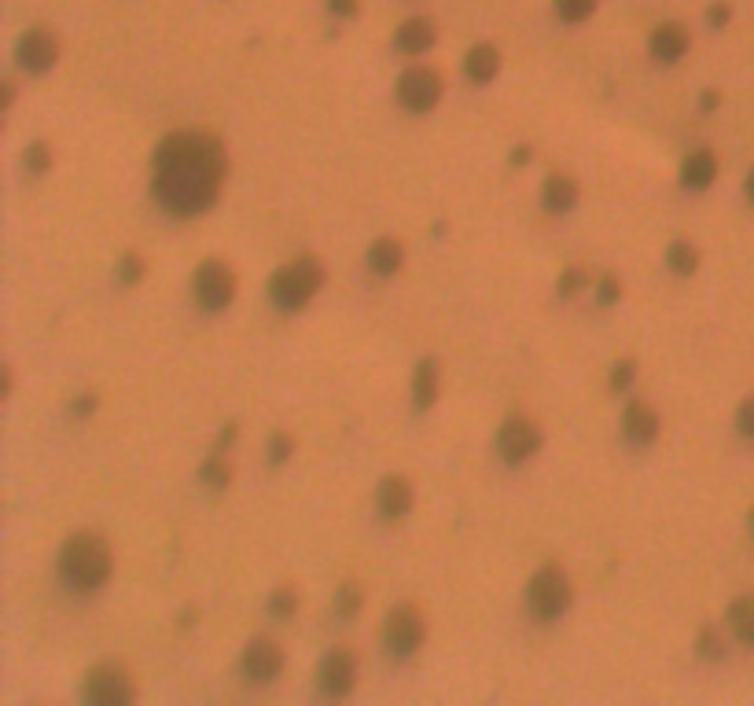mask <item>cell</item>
Listing matches in <instances>:
<instances>
[{
    "label": "cell",
    "mask_w": 754,
    "mask_h": 706,
    "mask_svg": "<svg viewBox=\"0 0 754 706\" xmlns=\"http://www.w3.org/2000/svg\"><path fill=\"white\" fill-rule=\"evenodd\" d=\"M225 173H229L225 144L214 133L184 129V133H173L159 144L151 184H155L159 203L170 214L192 217L218 203Z\"/></svg>",
    "instance_id": "1"
},
{
    "label": "cell",
    "mask_w": 754,
    "mask_h": 706,
    "mask_svg": "<svg viewBox=\"0 0 754 706\" xmlns=\"http://www.w3.org/2000/svg\"><path fill=\"white\" fill-rule=\"evenodd\" d=\"M115 570L111 545L100 534H74L59 552V574L74 593H96Z\"/></svg>",
    "instance_id": "2"
},
{
    "label": "cell",
    "mask_w": 754,
    "mask_h": 706,
    "mask_svg": "<svg viewBox=\"0 0 754 706\" xmlns=\"http://www.w3.org/2000/svg\"><path fill=\"white\" fill-rule=\"evenodd\" d=\"M320 284H324V265H320V258H313V254H302V258L287 262L284 269L273 276V287H269V295H273V302L280 309L295 313V309L309 306V298L317 295Z\"/></svg>",
    "instance_id": "3"
},
{
    "label": "cell",
    "mask_w": 754,
    "mask_h": 706,
    "mask_svg": "<svg viewBox=\"0 0 754 706\" xmlns=\"http://www.w3.org/2000/svg\"><path fill=\"white\" fill-rule=\"evenodd\" d=\"M526 600H530V607H534V615L541 618V622H552V618L567 615V607H571V600H574V589H571L567 570L556 567V563L541 567L534 578H530Z\"/></svg>",
    "instance_id": "4"
},
{
    "label": "cell",
    "mask_w": 754,
    "mask_h": 706,
    "mask_svg": "<svg viewBox=\"0 0 754 706\" xmlns=\"http://www.w3.org/2000/svg\"><path fill=\"white\" fill-rule=\"evenodd\" d=\"M81 699H85V703H96V706H126L137 699V688H133V677H129L122 666L103 662V666L85 673Z\"/></svg>",
    "instance_id": "5"
},
{
    "label": "cell",
    "mask_w": 754,
    "mask_h": 706,
    "mask_svg": "<svg viewBox=\"0 0 754 706\" xmlns=\"http://www.w3.org/2000/svg\"><path fill=\"white\" fill-rule=\"evenodd\" d=\"M383 640L394 655H412L420 651V644L427 640V618H423L420 607L401 604L390 611L387 626H383Z\"/></svg>",
    "instance_id": "6"
},
{
    "label": "cell",
    "mask_w": 754,
    "mask_h": 706,
    "mask_svg": "<svg viewBox=\"0 0 754 706\" xmlns=\"http://www.w3.org/2000/svg\"><path fill=\"white\" fill-rule=\"evenodd\" d=\"M232 295H236V276H232V269L221 258H210V262H203L195 269V298H199L203 309L218 313V309L229 306Z\"/></svg>",
    "instance_id": "7"
},
{
    "label": "cell",
    "mask_w": 754,
    "mask_h": 706,
    "mask_svg": "<svg viewBox=\"0 0 754 706\" xmlns=\"http://www.w3.org/2000/svg\"><path fill=\"white\" fill-rule=\"evenodd\" d=\"M398 100L416 114L431 111V107L442 100V78H438V70H431V67L405 70L398 81Z\"/></svg>",
    "instance_id": "8"
},
{
    "label": "cell",
    "mask_w": 754,
    "mask_h": 706,
    "mask_svg": "<svg viewBox=\"0 0 754 706\" xmlns=\"http://www.w3.org/2000/svg\"><path fill=\"white\" fill-rule=\"evenodd\" d=\"M537 449H541V427H537L534 420L512 416V420L497 431V453H501L508 464H523Z\"/></svg>",
    "instance_id": "9"
},
{
    "label": "cell",
    "mask_w": 754,
    "mask_h": 706,
    "mask_svg": "<svg viewBox=\"0 0 754 706\" xmlns=\"http://www.w3.org/2000/svg\"><path fill=\"white\" fill-rule=\"evenodd\" d=\"M15 56H19L23 70H30V74H45V70L56 67V59H59L56 34H52L48 26H30V30L19 37V48H15Z\"/></svg>",
    "instance_id": "10"
},
{
    "label": "cell",
    "mask_w": 754,
    "mask_h": 706,
    "mask_svg": "<svg viewBox=\"0 0 754 706\" xmlns=\"http://www.w3.org/2000/svg\"><path fill=\"white\" fill-rule=\"evenodd\" d=\"M243 673L251 684H273L280 673H284V651L276 640H251L247 651H243Z\"/></svg>",
    "instance_id": "11"
},
{
    "label": "cell",
    "mask_w": 754,
    "mask_h": 706,
    "mask_svg": "<svg viewBox=\"0 0 754 706\" xmlns=\"http://www.w3.org/2000/svg\"><path fill=\"white\" fill-rule=\"evenodd\" d=\"M357 684V659L350 651L335 648L328 659L320 662V688L328 695H346Z\"/></svg>",
    "instance_id": "12"
},
{
    "label": "cell",
    "mask_w": 754,
    "mask_h": 706,
    "mask_svg": "<svg viewBox=\"0 0 754 706\" xmlns=\"http://www.w3.org/2000/svg\"><path fill=\"white\" fill-rule=\"evenodd\" d=\"M659 427H663V423H659V412H655L648 401H629L626 412H622V431L640 445L655 442V438H659Z\"/></svg>",
    "instance_id": "13"
},
{
    "label": "cell",
    "mask_w": 754,
    "mask_h": 706,
    "mask_svg": "<svg viewBox=\"0 0 754 706\" xmlns=\"http://www.w3.org/2000/svg\"><path fill=\"white\" fill-rule=\"evenodd\" d=\"M688 45H692V37H688V30L681 23H663L652 34V56L659 59V63H677V59H685Z\"/></svg>",
    "instance_id": "14"
},
{
    "label": "cell",
    "mask_w": 754,
    "mask_h": 706,
    "mask_svg": "<svg viewBox=\"0 0 754 706\" xmlns=\"http://www.w3.org/2000/svg\"><path fill=\"white\" fill-rule=\"evenodd\" d=\"M438 390H442L438 361L435 357H423L420 365H416V372H412V401H416V409L420 412L431 409V405L438 401Z\"/></svg>",
    "instance_id": "15"
},
{
    "label": "cell",
    "mask_w": 754,
    "mask_h": 706,
    "mask_svg": "<svg viewBox=\"0 0 754 706\" xmlns=\"http://www.w3.org/2000/svg\"><path fill=\"white\" fill-rule=\"evenodd\" d=\"M379 512L387 515V519H401V515L412 508V486L409 479H401V475H390V479L379 482Z\"/></svg>",
    "instance_id": "16"
},
{
    "label": "cell",
    "mask_w": 754,
    "mask_h": 706,
    "mask_svg": "<svg viewBox=\"0 0 754 706\" xmlns=\"http://www.w3.org/2000/svg\"><path fill=\"white\" fill-rule=\"evenodd\" d=\"M438 41V30L431 19H409V23L398 30V48L405 52V56H423V52H431Z\"/></svg>",
    "instance_id": "17"
},
{
    "label": "cell",
    "mask_w": 754,
    "mask_h": 706,
    "mask_svg": "<svg viewBox=\"0 0 754 706\" xmlns=\"http://www.w3.org/2000/svg\"><path fill=\"white\" fill-rule=\"evenodd\" d=\"M578 195H582V188H578V181H574L571 173H552L549 181H545V206H549L552 214H571L574 206H578Z\"/></svg>",
    "instance_id": "18"
},
{
    "label": "cell",
    "mask_w": 754,
    "mask_h": 706,
    "mask_svg": "<svg viewBox=\"0 0 754 706\" xmlns=\"http://www.w3.org/2000/svg\"><path fill=\"white\" fill-rule=\"evenodd\" d=\"M368 265H372V273L376 276H394L405 265V247H401V240H394V236H383V240L372 243V251H368Z\"/></svg>",
    "instance_id": "19"
},
{
    "label": "cell",
    "mask_w": 754,
    "mask_h": 706,
    "mask_svg": "<svg viewBox=\"0 0 754 706\" xmlns=\"http://www.w3.org/2000/svg\"><path fill=\"white\" fill-rule=\"evenodd\" d=\"M464 70H468L471 81L490 85V81L497 78V70H501V52L493 45H475L468 52V59H464Z\"/></svg>",
    "instance_id": "20"
},
{
    "label": "cell",
    "mask_w": 754,
    "mask_h": 706,
    "mask_svg": "<svg viewBox=\"0 0 754 706\" xmlns=\"http://www.w3.org/2000/svg\"><path fill=\"white\" fill-rule=\"evenodd\" d=\"M714 177H718V159H714L710 151H696V155H688L685 159L681 181H685L688 188H710Z\"/></svg>",
    "instance_id": "21"
},
{
    "label": "cell",
    "mask_w": 754,
    "mask_h": 706,
    "mask_svg": "<svg viewBox=\"0 0 754 706\" xmlns=\"http://www.w3.org/2000/svg\"><path fill=\"white\" fill-rule=\"evenodd\" d=\"M729 626L743 644H754V596H740L729 604Z\"/></svg>",
    "instance_id": "22"
},
{
    "label": "cell",
    "mask_w": 754,
    "mask_h": 706,
    "mask_svg": "<svg viewBox=\"0 0 754 706\" xmlns=\"http://www.w3.org/2000/svg\"><path fill=\"white\" fill-rule=\"evenodd\" d=\"M666 265H670L677 276H692L699 265V251L688 240H677L670 243V251H666Z\"/></svg>",
    "instance_id": "23"
},
{
    "label": "cell",
    "mask_w": 754,
    "mask_h": 706,
    "mask_svg": "<svg viewBox=\"0 0 754 706\" xmlns=\"http://www.w3.org/2000/svg\"><path fill=\"white\" fill-rule=\"evenodd\" d=\"M269 615L273 618H291L298 611V593L291 589V585H280V589H273V596H269Z\"/></svg>",
    "instance_id": "24"
},
{
    "label": "cell",
    "mask_w": 754,
    "mask_h": 706,
    "mask_svg": "<svg viewBox=\"0 0 754 706\" xmlns=\"http://www.w3.org/2000/svg\"><path fill=\"white\" fill-rule=\"evenodd\" d=\"M203 482L210 486V490H225L232 482V467L225 456H214V460H206L203 464Z\"/></svg>",
    "instance_id": "25"
},
{
    "label": "cell",
    "mask_w": 754,
    "mask_h": 706,
    "mask_svg": "<svg viewBox=\"0 0 754 706\" xmlns=\"http://www.w3.org/2000/svg\"><path fill=\"white\" fill-rule=\"evenodd\" d=\"M26 170H30V177H45L52 170V151H48L45 140H37V144L26 148Z\"/></svg>",
    "instance_id": "26"
},
{
    "label": "cell",
    "mask_w": 754,
    "mask_h": 706,
    "mask_svg": "<svg viewBox=\"0 0 754 706\" xmlns=\"http://www.w3.org/2000/svg\"><path fill=\"white\" fill-rule=\"evenodd\" d=\"M556 12L567 23H582V19H589L596 12V0H556Z\"/></svg>",
    "instance_id": "27"
},
{
    "label": "cell",
    "mask_w": 754,
    "mask_h": 706,
    "mask_svg": "<svg viewBox=\"0 0 754 706\" xmlns=\"http://www.w3.org/2000/svg\"><path fill=\"white\" fill-rule=\"evenodd\" d=\"M361 604H365V593H361V585H354V581H346L343 589H339V615H343V618H354L357 611H361Z\"/></svg>",
    "instance_id": "28"
},
{
    "label": "cell",
    "mask_w": 754,
    "mask_h": 706,
    "mask_svg": "<svg viewBox=\"0 0 754 706\" xmlns=\"http://www.w3.org/2000/svg\"><path fill=\"white\" fill-rule=\"evenodd\" d=\"M291 453H295V438L284 434V431H276L273 438H269V464H273V467L287 464V456H291Z\"/></svg>",
    "instance_id": "29"
},
{
    "label": "cell",
    "mask_w": 754,
    "mask_h": 706,
    "mask_svg": "<svg viewBox=\"0 0 754 706\" xmlns=\"http://www.w3.org/2000/svg\"><path fill=\"white\" fill-rule=\"evenodd\" d=\"M144 273H148V265H144L140 254H126V258L118 262V280H122V284H137Z\"/></svg>",
    "instance_id": "30"
},
{
    "label": "cell",
    "mask_w": 754,
    "mask_h": 706,
    "mask_svg": "<svg viewBox=\"0 0 754 706\" xmlns=\"http://www.w3.org/2000/svg\"><path fill=\"white\" fill-rule=\"evenodd\" d=\"M633 379H637V361H633V357H622V361L611 368V387L626 390L633 387Z\"/></svg>",
    "instance_id": "31"
},
{
    "label": "cell",
    "mask_w": 754,
    "mask_h": 706,
    "mask_svg": "<svg viewBox=\"0 0 754 706\" xmlns=\"http://www.w3.org/2000/svg\"><path fill=\"white\" fill-rule=\"evenodd\" d=\"M721 651H725V640H721L718 629L707 626L699 633V655H703V659H721Z\"/></svg>",
    "instance_id": "32"
},
{
    "label": "cell",
    "mask_w": 754,
    "mask_h": 706,
    "mask_svg": "<svg viewBox=\"0 0 754 706\" xmlns=\"http://www.w3.org/2000/svg\"><path fill=\"white\" fill-rule=\"evenodd\" d=\"M585 280H589V276H585L582 265H571V269H567V273L560 276V295H567V298L578 295V291L585 287Z\"/></svg>",
    "instance_id": "33"
},
{
    "label": "cell",
    "mask_w": 754,
    "mask_h": 706,
    "mask_svg": "<svg viewBox=\"0 0 754 706\" xmlns=\"http://www.w3.org/2000/svg\"><path fill=\"white\" fill-rule=\"evenodd\" d=\"M596 298L604 302V306H611V302H618L622 298V284H618V276L607 273L604 280H600V287H596Z\"/></svg>",
    "instance_id": "34"
},
{
    "label": "cell",
    "mask_w": 754,
    "mask_h": 706,
    "mask_svg": "<svg viewBox=\"0 0 754 706\" xmlns=\"http://www.w3.org/2000/svg\"><path fill=\"white\" fill-rule=\"evenodd\" d=\"M736 427H740V434L754 438V398H747L740 409H736Z\"/></svg>",
    "instance_id": "35"
},
{
    "label": "cell",
    "mask_w": 754,
    "mask_h": 706,
    "mask_svg": "<svg viewBox=\"0 0 754 706\" xmlns=\"http://www.w3.org/2000/svg\"><path fill=\"white\" fill-rule=\"evenodd\" d=\"M92 409H96V394H81L74 401V416H92Z\"/></svg>",
    "instance_id": "36"
},
{
    "label": "cell",
    "mask_w": 754,
    "mask_h": 706,
    "mask_svg": "<svg viewBox=\"0 0 754 706\" xmlns=\"http://www.w3.org/2000/svg\"><path fill=\"white\" fill-rule=\"evenodd\" d=\"M710 23H714V26L729 23V8H725V4H714V8H710Z\"/></svg>",
    "instance_id": "37"
},
{
    "label": "cell",
    "mask_w": 754,
    "mask_h": 706,
    "mask_svg": "<svg viewBox=\"0 0 754 706\" xmlns=\"http://www.w3.org/2000/svg\"><path fill=\"white\" fill-rule=\"evenodd\" d=\"M332 8L339 15H354L357 12V0H332Z\"/></svg>",
    "instance_id": "38"
},
{
    "label": "cell",
    "mask_w": 754,
    "mask_h": 706,
    "mask_svg": "<svg viewBox=\"0 0 754 706\" xmlns=\"http://www.w3.org/2000/svg\"><path fill=\"white\" fill-rule=\"evenodd\" d=\"M530 159H534V151L526 148V144H519V148H515V155H512V162H515V166H523V162H530Z\"/></svg>",
    "instance_id": "39"
},
{
    "label": "cell",
    "mask_w": 754,
    "mask_h": 706,
    "mask_svg": "<svg viewBox=\"0 0 754 706\" xmlns=\"http://www.w3.org/2000/svg\"><path fill=\"white\" fill-rule=\"evenodd\" d=\"M699 103H703V111H714V107H718V92H707Z\"/></svg>",
    "instance_id": "40"
},
{
    "label": "cell",
    "mask_w": 754,
    "mask_h": 706,
    "mask_svg": "<svg viewBox=\"0 0 754 706\" xmlns=\"http://www.w3.org/2000/svg\"><path fill=\"white\" fill-rule=\"evenodd\" d=\"M743 192H747V199L754 203V170H751V177H747V188H743Z\"/></svg>",
    "instance_id": "41"
},
{
    "label": "cell",
    "mask_w": 754,
    "mask_h": 706,
    "mask_svg": "<svg viewBox=\"0 0 754 706\" xmlns=\"http://www.w3.org/2000/svg\"><path fill=\"white\" fill-rule=\"evenodd\" d=\"M747 526H751V537H754V512H751V519H747Z\"/></svg>",
    "instance_id": "42"
}]
</instances>
